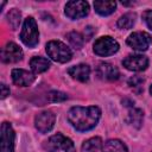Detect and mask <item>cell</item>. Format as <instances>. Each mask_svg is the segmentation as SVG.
Instances as JSON below:
<instances>
[{
    "label": "cell",
    "mask_w": 152,
    "mask_h": 152,
    "mask_svg": "<svg viewBox=\"0 0 152 152\" xmlns=\"http://www.w3.org/2000/svg\"><path fill=\"white\" fill-rule=\"evenodd\" d=\"M68 121L69 124L78 132H87L93 129L100 118H101V109L96 106L89 107H72L68 112Z\"/></svg>",
    "instance_id": "1"
},
{
    "label": "cell",
    "mask_w": 152,
    "mask_h": 152,
    "mask_svg": "<svg viewBox=\"0 0 152 152\" xmlns=\"http://www.w3.org/2000/svg\"><path fill=\"white\" fill-rule=\"evenodd\" d=\"M46 53L48 56L58 63H66L71 59L72 52L69 46H66L63 42L59 40H50L46 44Z\"/></svg>",
    "instance_id": "2"
},
{
    "label": "cell",
    "mask_w": 152,
    "mask_h": 152,
    "mask_svg": "<svg viewBox=\"0 0 152 152\" xmlns=\"http://www.w3.org/2000/svg\"><path fill=\"white\" fill-rule=\"evenodd\" d=\"M45 148L48 152H76L72 140L62 133H57L45 141Z\"/></svg>",
    "instance_id": "3"
},
{
    "label": "cell",
    "mask_w": 152,
    "mask_h": 152,
    "mask_svg": "<svg viewBox=\"0 0 152 152\" xmlns=\"http://www.w3.org/2000/svg\"><path fill=\"white\" fill-rule=\"evenodd\" d=\"M20 39L28 48H33L38 44V42H39V31H38L37 23L32 17H27L24 20L23 28H21V32H20Z\"/></svg>",
    "instance_id": "4"
},
{
    "label": "cell",
    "mask_w": 152,
    "mask_h": 152,
    "mask_svg": "<svg viewBox=\"0 0 152 152\" xmlns=\"http://www.w3.org/2000/svg\"><path fill=\"white\" fill-rule=\"evenodd\" d=\"M93 50L97 56H102V57L110 56V55H114L115 52H118L119 43L110 36H103L95 40Z\"/></svg>",
    "instance_id": "5"
},
{
    "label": "cell",
    "mask_w": 152,
    "mask_h": 152,
    "mask_svg": "<svg viewBox=\"0 0 152 152\" xmlns=\"http://www.w3.org/2000/svg\"><path fill=\"white\" fill-rule=\"evenodd\" d=\"M14 139L15 133L12 125L4 121L0 128V152H14Z\"/></svg>",
    "instance_id": "6"
},
{
    "label": "cell",
    "mask_w": 152,
    "mask_h": 152,
    "mask_svg": "<svg viewBox=\"0 0 152 152\" xmlns=\"http://www.w3.org/2000/svg\"><path fill=\"white\" fill-rule=\"evenodd\" d=\"M64 13L68 18H70L72 20L81 19L89 13V4L87 1H82V0L69 1V2H66L65 7H64Z\"/></svg>",
    "instance_id": "7"
},
{
    "label": "cell",
    "mask_w": 152,
    "mask_h": 152,
    "mask_svg": "<svg viewBox=\"0 0 152 152\" xmlns=\"http://www.w3.org/2000/svg\"><path fill=\"white\" fill-rule=\"evenodd\" d=\"M152 43V37L144 31H137L128 36L127 44L137 51H146Z\"/></svg>",
    "instance_id": "8"
},
{
    "label": "cell",
    "mask_w": 152,
    "mask_h": 152,
    "mask_svg": "<svg viewBox=\"0 0 152 152\" xmlns=\"http://www.w3.org/2000/svg\"><path fill=\"white\" fill-rule=\"evenodd\" d=\"M56 122V115L52 110H44L36 115L34 118V126L37 131L40 133H48L50 132Z\"/></svg>",
    "instance_id": "9"
},
{
    "label": "cell",
    "mask_w": 152,
    "mask_h": 152,
    "mask_svg": "<svg viewBox=\"0 0 152 152\" xmlns=\"http://www.w3.org/2000/svg\"><path fill=\"white\" fill-rule=\"evenodd\" d=\"M23 50L13 42H8L1 49V61L4 63H17L23 59Z\"/></svg>",
    "instance_id": "10"
},
{
    "label": "cell",
    "mask_w": 152,
    "mask_h": 152,
    "mask_svg": "<svg viewBox=\"0 0 152 152\" xmlns=\"http://www.w3.org/2000/svg\"><path fill=\"white\" fill-rule=\"evenodd\" d=\"M124 66L131 71H144L148 66V58L144 55H128L122 61Z\"/></svg>",
    "instance_id": "11"
},
{
    "label": "cell",
    "mask_w": 152,
    "mask_h": 152,
    "mask_svg": "<svg viewBox=\"0 0 152 152\" xmlns=\"http://www.w3.org/2000/svg\"><path fill=\"white\" fill-rule=\"evenodd\" d=\"M96 75L99 78L104 81H114L118 80L120 72L118 68L110 63H100L96 68Z\"/></svg>",
    "instance_id": "12"
},
{
    "label": "cell",
    "mask_w": 152,
    "mask_h": 152,
    "mask_svg": "<svg viewBox=\"0 0 152 152\" xmlns=\"http://www.w3.org/2000/svg\"><path fill=\"white\" fill-rule=\"evenodd\" d=\"M34 75L24 69H13L12 70V81L14 84L20 87H28L34 82Z\"/></svg>",
    "instance_id": "13"
},
{
    "label": "cell",
    "mask_w": 152,
    "mask_h": 152,
    "mask_svg": "<svg viewBox=\"0 0 152 152\" xmlns=\"http://www.w3.org/2000/svg\"><path fill=\"white\" fill-rule=\"evenodd\" d=\"M68 74L74 80H77L80 82H87L90 76V68H89V65L81 63V64L70 66L68 69Z\"/></svg>",
    "instance_id": "14"
},
{
    "label": "cell",
    "mask_w": 152,
    "mask_h": 152,
    "mask_svg": "<svg viewBox=\"0 0 152 152\" xmlns=\"http://www.w3.org/2000/svg\"><path fill=\"white\" fill-rule=\"evenodd\" d=\"M94 8L96 11V13H99L100 15H109L112 14L115 8H116V2L115 1H103V0H97L94 1Z\"/></svg>",
    "instance_id": "15"
},
{
    "label": "cell",
    "mask_w": 152,
    "mask_h": 152,
    "mask_svg": "<svg viewBox=\"0 0 152 152\" xmlns=\"http://www.w3.org/2000/svg\"><path fill=\"white\" fill-rule=\"evenodd\" d=\"M100 152H128L127 146L119 139H109L103 142Z\"/></svg>",
    "instance_id": "16"
},
{
    "label": "cell",
    "mask_w": 152,
    "mask_h": 152,
    "mask_svg": "<svg viewBox=\"0 0 152 152\" xmlns=\"http://www.w3.org/2000/svg\"><path fill=\"white\" fill-rule=\"evenodd\" d=\"M30 66L34 74H42L50 68V61L40 56H34L30 61Z\"/></svg>",
    "instance_id": "17"
},
{
    "label": "cell",
    "mask_w": 152,
    "mask_h": 152,
    "mask_svg": "<svg viewBox=\"0 0 152 152\" xmlns=\"http://www.w3.org/2000/svg\"><path fill=\"white\" fill-rule=\"evenodd\" d=\"M142 120H144V112L140 108L132 107L127 115V122L135 128H140L142 125Z\"/></svg>",
    "instance_id": "18"
},
{
    "label": "cell",
    "mask_w": 152,
    "mask_h": 152,
    "mask_svg": "<svg viewBox=\"0 0 152 152\" xmlns=\"http://www.w3.org/2000/svg\"><path fill=\"white\" fill-rule=\"evenodd\" d=\"M103 142L100 137H94L82 144V152H100Z\"/></svg>",
    "instance_id": "19"
},
{
    "label": "cell",
    "mask_w": 152,
    "mask_h": 152,
    "mask_svg": "<svg viewBox=\"0 0 152 152\" xmlns=\"http://www.w3.org/2000/svg\"><path fill=\"white\" fill-rule=\"evenodd\" d=\"M135 24V14L134 13H126L121 15L116 23L118 27L120 30H129Z\"/></svg>",
    "instance_id": "20"
},
{
    "label": "cell",
    "mask_w": 152,
    "mask_h": 152,
    "mask_svg": "<svg viewBox=\"0 0 152 152\" xmlns=\"http://www.w3.org/2000/svg\"><path fill=\"white\" fill-rule=\"evenodd\" d=\"M66 37H68V40H69V43L71 44V46L75 48V49H77V50L81 49V48L83 46V44H84V38H83V36H82L81 33L76 32V31L69 32V33L66 34Z\"/></svg>",
    "instance_id": "21"
},
{
    "label": "cell",
    "mask_w": 152,
    "mask_h": 152,
    "mask_svg": "<svg viewBox=\"0 0 152 152\" xmlns=\"http://www.w3.org/2000/svg\"><path fill=\"white\" fill-rule=\"evenodd\" d=\"M20 19H21V13L17 8H12L7 14V20H8L10 26L12 27V30L18 28V26L20 24Z\"/></svg>",
    "instance_id": "22"
},
{
    "label": "cell",
    "mask_w": 152,
    "mask_h": 152,
    "mask_svg": "<svg viewBox=\"0 0 152 152\" xmlns=\"http://www.w3.org/2000/svg\"><path fill=\"white\" fill-rule=\"evenodd\" d=\"M48 100L50 102H62V101L68 100V95L58 90H52L48 94Z\"/></svg>",
    "instance_id": "23"
},
{
    "label": "cell",
    "mask_w": 152,
    "mask_h": 152,
    "mask_svg": "<svg viewBox=\"0 0 152 152\" xmlns=\"http://www.w3.org/2000/svg\"><path fill=\"white\" fill-rule=\"evenodd\" d=\"M142 83H144V78H142L141 76H132V77L128 80V86H129L131 88H133V89H135V88H141Z\"/></svg>",
    "instance_id": "24"
},
{
    "label": "cell",
    "mask_w": 152,
    "mask_h": 152,
    "mask_svg": "<svg viewBox=\"0 0 152 152\" xmlns=\"http://www.w3.org/2000/svg\"><path fill=\"white\" fill-rule=\"evenodd\" d=\"M142 19L145 21V24L147 25V27L152 31V10H147L142 13Z\"/></svg>",
    "instance_id": "25"
},
{
    "label": "cell",
    "mask_w": 152,
    "mask_h": 152,
    "mask_svg": "<svg viewBox=\"0 0 152 152\" xmlns=\"http://www.w3.org/2000/svg\"><path fill=\"white\" fill-rule=\"evenodd\" d=\"M1 99H5L10 95V88L5 84V83H1Z\"/></svg>",
    "instance_id": "26"
},
{
    "label": "cell",
    "mask_w": 152,
    "mask_h": 152,
    "mask_svg": "<svg viewBox=\"0 0 152 152\" xmlns=\"http://www.w3.org/2000/svg\"><path fill=\"white\" fill-rule=\"evenodd\" d=\"M150 94L152 95V84H151V87H150Z\"/></svg>",
    "instance_id": "27"
}]
</instances>
